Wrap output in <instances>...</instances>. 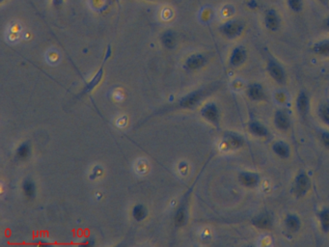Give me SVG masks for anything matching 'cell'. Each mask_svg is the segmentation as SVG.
I'll list each match as a JSON object with an SVG mask.
<instances>
[{
  "mask_svg": "<svg viewBox=\"0 0 329 247\" xmlns=\"http://www.w3.org/2000/svg\"><path fill=\"white\" fill-rule=\"evenodd\" d=\"M266 69L268 77H270L271 80L276 84L279 86H285L287 84L288 75L286 69L284 68L282 64L270 54H267V55Z\"/></svg>",
  "mask_w": 329,
  "mask_h": 247,
  "instance_id": "obj_1",
  "label": "cell"
},
{
  "mask_svg": "<svg viewBox=\"0 0 329 247\" xmlns=\"http://www.w3.org/2000/svg\"><path fill=\"white\" fill-rule=\"evenodd\" d=\"M311 188H312L311 178L306 171L300 170L291 183L290 192L296 198L300 199L305 197L311 190Z\"/></svg>",
  "mask_w": 329,
  "mask_h": 247,
  "instance_id": "obj_2",
  "label": "cell"
},
{
  "mask_svg": "<svg viewBox=\"0 0 329 247\" xmlns=\"http://www.w3.org/2000/svg\"><path fill=\"white\" fill-rule=\"evenodd\" d=\"M245 30V24L241 20H229L220 25V31L221 34L229 40H235L240 38Z\"/></svg>",
  "mask_w": 329,
  "mask_h": 247,
  "instance_id": "obj_3",
  "label": "cell"
},
{
  "mask_svg": "<svg viewBox=\"0 0 329 247\" xmlns=\"http://www.w3.org/2000/svg\"><path fill=\"white\" fill-rule=\"evenodd\" d=\"M295 107L299 117L302 120H306L310 113V108H311V98H310V94L307 90L301 89L298 92L295 101Z\"/></svg>",
  "mask_w": 329,
  "mask_h": 247,
  "instance_id": "obj_4",
  "label": "cell"
},
{
  "mask_svg": "<svg viewBox=\"0 0 329 247\" xmlns=\"http://www.w3.org/2000/svg\"><path fill=\"white\" fill-rule=\"evenodd\" d=\"M222 144L228 151H237L244 147L245 140L243 136L234 131H226L223 135Z\"/></svg>",
  "mask_w": 329,
  "mask_h": 247,
  "instance_id": "obj_5",
  "label": "cell"
},
{
  "mask_svg": "<svg viewBox=\"0 0 329 247\" xmlns=\"http://www.w3.org/2000/svg\"><path fill=\"white\" fill-rule=\"evenodd\" d=\"M248 52L245 46L239 45L233 48L229 56V66L233 69L241 68L247 60Z\"/></svg>",
  "mask_w": 329,
  "mask_h": 247,
  "instance_id": "obj_6",
  "label": "cell"
},
{
  "mask_svg": "<svg viewBox=\"0 0 329 247\" xmlns=\"http://www.w3.org/2000/svg\"><path fill=\"white\" fill-rule=\"evenodd\" d=\"M251 225L258 230L271 231L273 229L275 219L268 211L260 213L251 219Z\"/></svg>",
  "mask_w": 329,
  "mask_h": 247,
  "instance_id": "obj_7",
  "label": "cell"
},
{
  "mask_svg": "<svg viewBox=\"0 0 329 247\" xmlns=\"http://www.w3.org/2000/svg\"><path fill=\"white\" fill-rule=\"evenodd\" d=\"M264 25L269 32H277L281 28L282 19L279 13L273 9H267L264 15Z\"/></svg>",
  "mask_w": 329,
  "mask_h": 247,
  "instance_id": "obj_8",
  "label": "cell"
},
{
  "mask_svg": "<svg viewBox=\"0 0 329 247\" xmlns=\"http://www.w3.org/2000/svg\"><path fill=\"white\" fill-rule=\"evenodd\" d=\"M273 125L277 131L288 132L291 128V118L288 111L277 109L273 114Z\"/></svg>",
  "mask_w": 329,
  "mask_h": 247,
  "instance_id": "obj_9",
  "label": "cell"
},
{
  "mask_svg": "<svg viewBox=\"0 0 329 247\" xmlns=\"http://www.w3.org/2000/svg\"><path fill=\"white\" fill-rule=\"evenodd\" d=\"M245 94L248 100L253 102H262L267 99L265 87L259 82H252L250 84L247 85Z\"/></svg>",
  "mask_w": 329,
  "mask_h": 247,
  "instance_id": "obj_10",
  "label": "cell"
},
{
  "mask_svg": "<svg viewBox=\"0 0 329 247\" xmlns=\"http://www.w3.org/2000/svg\"><path fill=\"white\" fill-rule=\"evenodd\" d=\"M237 180L243 187L254 189L261 184V175L253 171H242L237 176Z\"/></svg>",
  "mask_w": 329,
  "mask_h": 247,
  "instance_id": "obj_11",
  "label": "cell"
},
{
  "mask_svg": "<svg viewBox=\"0 0 329 247\" xmlns=\"http://www.w3.org/2000/svg\"><path fill=\"white\" fill-rule=\"evenodd\" d=\"M247 130L255 138L267 139L270 136L269 130L258 120H250L247 123Z\"/></svg>",
  "mask_w": 329,
  "mask_h": 247,
  "instance_id": "obj_12",
  "label": "cell"
},
{
  "mask_svg": "<svg viewBox=\"0 0 329 247\" xmlns=\"http://www.w3.org/2000/svg\"><path fill=\"white\" fill-rule=\"evenodd\" d=\"M284 226H285L286 231L288 232L289 234L295 235L300 231L301 226H302V221L298 215L289 214L286 216L285 219H284Z\"/></svg>",
  "mask_w": 329,
  "mask_h": 247,
  "instance_id": "obj_13",
  "label": "cell"
},
{
  "mask_svg": "<svg viewBox=\"0 0 329 247\" xmlns=\"http://www.w3.org/2000/svg\"><path fill=\"white\" fill-rule=\"evenodd\" d=\"M273 154L281 160H288L290 156V147L287 142L283 140H277L271 146Z\"/></svg>",
  "mask_w": 329,
  "mask_h": 247,
  "instance_id": "obj_14",
  "label": "cell"
},
{
  "mask_svg": "<svg viewBox=\"0 0 329 247\" xmlns=\"http://www.w3.org/2000/svg\"><path fill=\"white\" fill-rule=\"evenodd\" d=\"M311 52L319 57H329V39L316 42L311 46Z\"/></svg>",
  "mask_w": 329,
  "mask_h": 247,
  "instance_id": "obj_15",
  "label": "cell"
},
{
  "mask_svg": "<svg viewBox=\"0 0 329 247\" xmlns=\"http://www.w3.org/2000/svg\"><path fill=\"white\" fill-rule=\"evenodd\" d=\"M202 114L209 122H211V123L215 125V126H218L220 120V113L218 108L215 104H213V103L208 104L203 109Z\"/></svg>",
  "mask_w": 329,
  "mask_h": 247,
  "instance_id": "obj_16",
  "label": "cell"
},
{
  "mask_svg": "<svg viewBox=\"0 0 329 247\" xmlns=\"http://www.w3.org/2000/svg\"><path fill=\"white\" fill-rule=\"evenodd\" d=\"M317 217L321 233L324 235H329V207L321 208L319 210Z\"/></svg>",
  "mask_w": 329,
  "mask_h": 247,
  "instance_id": "obj_17",
  "label": "cell"
},
{
  "mask_svg": "<svg viewBox=\"0 0 329 247\" xmlns=\"http://www.w3.org/2000/svg\"><path fill=\"white\" fill-rule=\"evenodd\" d=\"M318 116L321 123L329 127V101H324L318 108Z\"/></svg>",
  "mask_w": 329,
  "mask_h": 247,
  "instance_id": "obj_18",
  "label": "cell"
},
{
  "mask_svg": "<svg viewBox=\"0 0 329 247\" xmlns=\"http://www.w3.org/2000/svg\"><path fill=\"white\" fill-rule=\"evenodd\" d=\"M207 61L206 57L202 54H196L191 56L188 60V65L189 68L191 69H198L200 67H202L205 63Z\"/></svg>",
  "mask_w": 329,
  "mask_h": 247,
  "instance_id": "obj_19",
  "label": "cell"
},
{
  "mask_svg": "<svg viewBox=\"0 0 329 247\" xmlns=\"http://www.w3.org/2000/svg\"><path fill=\"white\" fill-rule=\"evenodd\" d=\"M287 6L294 13H300L304 6L303 0H287Z\"/></svg>",
  "mask_w": 329,
  "mask_h": 247,
  "instance_id": "obj_20",
  "label": "cell"
},
{
  "mask_svg": "<svg viewBox=\"0 0 329 247\" xmlns=\"http://www.w3.org/2000/svg\"><path fill=\"white\" fill-rule=\"evenodd\" d=\"M320 141L322 147L329 151V131H321L320 132Z\"/></svg>",
  "mask_w": 329,
  "mask_h": 247,
  "instance_id": "obj_21",
  "label": "cell"
},
{
  "mask_svg": "<svg viewBox=\"0 0 329 247\" xmlns=\"http://www.w3.org/2000/svg\"><path fill=\"white\" fill-rule=\"evenodd\" d=\"M174 41H175V39H174L172 33L171 32H167L165 34L164 37H163V42H164L165 45L168 47H170V46H173Z\"/></svg>",
  "mask_w": 329,
  "mask_h": 247,
  "instance_id": "obj_22",
  "label": "cell"
},
{
  "mask_svg": "<svg viewBox=\"0 0 329 247\" xmlns=\"http://www.w3.org/2000/svg\"><path fill=\"white\" fill-rule=\"evenodd\" d=\"M246 6H247V8H249L250 10H256L259 7L258 1L257 0H247Z\"/></svg>",
  "mask_w": 329,
  "mask_h": 247,
  "instance_id": "obj_23",
  "label": "cell"
},
{
  "mask_svg": "<svg viewBox=\"0 0 329 247\" xmlns=\"http://www.w3.org/2000/svg\"><path fill=\"white\" fill-rule=\"evenodd\" d=\"M322 26H323V28H324L325 30L328 31L329 32V16H327V17L323 21Z\"/></svg>",
  "mask_w": 329,
  "mask_h": 247,
  "instance_id": "obj_24",
  "label": "cell"
},
{
  "mask_svg": "<svg viewBox=\"0 0 329 247\" xmlns=\"http://www.w3.org/2000/svg\"><path fill=\"white\" fill-rule=\"evenodd\" d=\"M52 3L55 6H60L63 3V0H52Z\"/></svg>",
  "mask_w": 329,
  "mask_h": 247,
  "instance_id": "obj_25",
  "label": "cell"
},
{
  "mask_svg": "<svg viewBox=\"0 0 329 247\" xmlns=\"http://www.w3.org/2000/svg\"><path fill=\"white\" fill-rule=\"evenodd\" d=\"M319 3H321L323 6H327L328 5V0H317Z\"/></svg>",
  "mask_w": 329,
  "mask_h": 247,
  "instance_id": "obj_26",
  "label": "cell"
}]
</instances>
